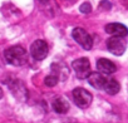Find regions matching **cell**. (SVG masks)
<instances>
[{
  "instance_id": "obj_16",
  "label": "cell",
  "mask_w": 128,
  "mask_h": 123,
  "mask_svg": "<svg viewBox=\"0 0 128 123\" xmlns=\"http://www.w3.org/2000/svg\"><path fill=\"white\" fill-rule=\"evenodd\" d=\"M2 98H3V89L0 88V99H2Z\"/></svg>"
},
{
  "instance_id": "obj_14",
  "label": "cell",
  "mask_w": 128,
  "mask_h": 123,
  "mask_svg": "<svg viewBox=\"0 0 128 123\" xmlns=\"http://www.w3.org/2000/svg\"><path fill=\"white\" fill-rule=\"evenodd\" d=\"M79 10H80L83 14H88V13H90V10H92V6H90V4H89V3H83V4L80 5Z\"/></svg>"
},
{
  "instance_id": "obj_6",
  "label": "cell",
  "mask_w": 128,
  "mask_h": 123,
  "mask_svg": "<svg viewBox=\"0 0 128 123\" xmlns=\"http://www.w3.org/2000/svg\"><path fill=\"white\" fill-rule=\"evenodd\" d=\"M30 54L36 60H43L48 55V44L44 40H35L30 46Z\"/></svg>"
},
{
  "instance_id": "obj_9",
  "label": "cell",
  "mask_w": 128,
  "mask_h": 123,
  "mask_svg": "<svg viewBox=\"0 0 128 123\" xmlns=\"http://www.w3.org/2000/svg\"><path fill=\"white\" fill-rule=\"evenodd\" d=\"M97 69L103 73V74H112L116 72V66L114 63H112L110 60L108 59H104V58H100L98 62H97Z\"/></svg>"
},
{
  "instance_id": "obj_1",
  "label": "cell",
  "mask_w": 128,
  "mask_h": 123,
  "mask_svg": "<svg viewBox=\"0 0 128 123\" xmlns=\"http://www.w3.org/2000/svg\"><path fill=\"white\" fill-rule=\"evenodd\" d=\"M4 55H5V59L8 63L12 66H15V67L24 66L28 62V52L20 45L8 48L5 50Z\"/></svg>"
},
{
  "instance_id": "obj_10",
  "label": "cell",
  "mask_w": 128,
  "mask_h": 123,
  "mask_svg": "<svg viewBox=\"0 0 128 123\" xmlns=\"http://www.w3.org/2000/svg\"><path fill=\"white\" fill-rule=\"evenodd\" d=\"M52 74L55 76L59 80H66L69 76V69L64 64H53L52 66Z\"/></svg>"
},
{
  "instance_id": "obj_11",
  "label": "cell",
  "mask_w": 128,
  "mask_h": 123,
  "mask_svg": "<svg viewBox=\"0 0 128 123\" xmlns=\"http://www.w3.org/2000/svg\"><path fill=\"white\" fill-rule=\"evenodd\" d=\"M53 109L56 112V113H67L69 110V103L66 98H63V97H59V98H55L54 102H53Z\"/></svg>"
},
{
  "instance_id": "obj_5",
  "label": "cell",
  "mask_w": 128,
  "mask_h": 123,
  "mask_svg": "<svg viewBox=\"0 0 128 123\" xmlns=\"http://www.w3.org/2000/svg\"><path fill=\"white\" fill-rule=\"evenodd\" d=\"M108 50L114 55H122L126 50V40L122 36H112L107 40Z\"/></svg>"
},
{
  "instance_id": "obj_3",
  "label": "cell",
  "mask_w": 128,
  "mask_h": 123,
  "mask_svg": "<svg viewBox=\"0 0 128 123\" xmlns=\"http://www.w3.org/2000/svg\"><path fill=\"white\" fill-rule=\"evenodd\" d=\"M73 70L76 72V76L79 79H87V77L90 73V63L87 58H79L76 59L72 63Z\"/></svg>"
},
{
  "instance_id": "obj_2",
  "label": "cell",
  "mask_w": 128,
  "mask_h": 123,
  "mask_svg": "<svg viewBox=\"0 0 128 123\" xmlns=\"http://www.w3.org/2000/svg\"><path fill=\"white\" fill-rule=\"evenodd\" d=\"M72 36L83 49H86V50H90L92 49V46H93L92 36L83 28H74L73 32H72Z\"/></svg>"
},
{
  "instance_id": "obj_13",
  "label": "cell",
  "mask_w": 128,
  "mask_h": 123,
  "mask_svg": "<svg viewBox=\"0 0 128 123\" xmlns=\"http://www.w3.org/2000/svg\"><path fill=\"white\" fill-rule=\"evenodd\" d=\"M58 82H59V79H58L55 76H53V74L45 77V79H44V83H45V86H48V87H54Z\"/></svg>"
},
{
  "instance_id": "obj_4",
  "label": "cell",
  "mask_w": 128,
  "mask_h": 123,
  "mask_svg": "<svg viewBox=\"0 0 128 123\" xmlns=\"http://www.w3.org/2000/svg\"><path fill=\"white\" fill-rule=\"evenodd\" d=\"M73 99L79 108H87L92 103V94L84 88H76L73 90Z\"/></svg>"
},
{
  "instance_id": "obj_15",
  "label": "cell",
  "mask_w": 128,
  "mask_h": 123,
  "mask_svg": "<svg viewBox=\"0 0 128 123\" xmlns=\"http://www.w3.org/2000/svg\"><path fill=\"white\" fill-rule=\"evenodd\" d=\"M38 2L42 4H46V3H49V0H38Z\"/></svg>"
},
{
  "instance_id": "obj_12",
  "label": "cell",
  "mask_w": 128,
  "mask_h": 123,
  "mask_svg": "<svg viewBox=\"0 0 128 123\" xmlns=\"http://www.w3.org/2000/svg\"><path fill=\"white\" fill-rule=\"evenodd\" d=\"M108 94H110V96H114V94H117L118 92H119V89H120V86H119V83L116 80V79H107V82H106V84H104V88H103Z\"/></svg>"
},
{
  "instance_id": "obj_7",
  "label": "cell",
  "mask_w": 128,
  "mask_h": 123,
  "mask_svg": "<svg viewBox=\"0 0 128 123\" xmlns=\"http://www.w3.org/2000/svg\"><path fill=\"white\" fill-rule=\"evenodd\" d=\"M106 32L108 34H110L112 36H127L128 35V29L126 25L119 24V23H110L108 25H106Z\"/></svg>"
},
{
  "instance_id": "obj_8",
  "label": "cell",
  "mask_w": 128,
  "mask_h": 123,
  "mask_svg": "<svg viewBox=\"0 0 128 123\" xmlns=\"http://www.w3.org/2000/svg\"><path fill=\"white\" fill-rule=\"evenodd\" d=\"M87 79H88L89 84L96 89H103L104 84L107 82V78H104V76L100 73H89Z\"/></svg>"
}]
</instances>
